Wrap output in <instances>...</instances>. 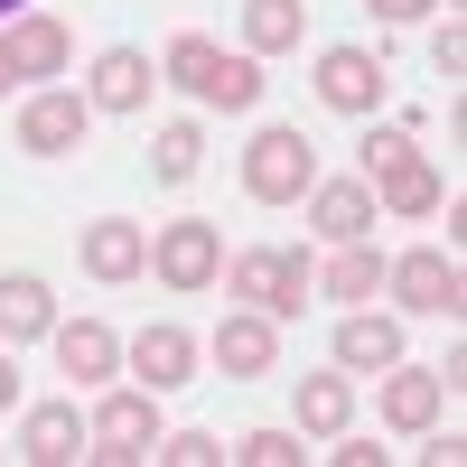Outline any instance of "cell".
Here are the masks:
<instances>
[{"mask_svg":"<svg viewBox=\"0 0 467 467\" xmlns=\"http://www.w3.org/2000/svg\"><path fill=\"white\" fill-rule=\"evenodd\" d=\"M346 420H356V383H346V374H308V383H299V431L337 440Z\"/></svg>","mask_w":467,"mask_h":467,"instance_id":"7402d4cb","label":"cell"},{"mask_svg":"<svg viewBox=\"0 0 467 467\" xmlns=\"http://www.w3.org/2000/svg\"><path fill=\"white\" fill-rule=\"evenodd\" d=\"M431 66H440V75H458V66H467V37H458V19L431 37Z\"/></svg>","mask_w":467,"mask_h":467,"instance_id":"4316f807","label":"cell"},{"mask_svg":"<svg viewBox=\"0 0 467 467\" xmlns=\"http://www.w3.org/2000/svg\"><path fill=\"white\" fill-rule=\"evenodd\" d=\"M234 458H244V467H299L308 449H299V431H244V440H234Z\"/></svg>","mask_w":467,"mask_h":467,"instance_id":"d4e9b609","label":"cell"},{"mask_svg":"<svg viewBox=\"0 0 467 467\" xmlns=\"http://www.w3.org/2000/svg\"><path fill=\"white\" fill-rule=\"evenodd\" d=\"M337 365H346V374H383V365H402V327L374 318V308H346V318H337Z\"/></svg>","mask_w":467,"mask_h":467,"instance_id":"e0dca14e","label":"cell"},{"mask_svg":"<svg viewBox=\"0 0 467 467\" xmlns=\"http://www.w3.org/2000/svg\"><path fill=\"white\" fill-rule=\"evenodd\" d=\"M66 66V19H10L0 28V94L28 85V75H57Z\"/></svg>","mask_w":467,"mask_h":467,"instance_id":"30bf717a","label":"cell"},{"mask_svg":"<svg viewBox=\"0 0 467 467\" xmlns=\"http://www.w3.org/2000/svg\"><path fill=\"white\" fill-rule=\"evenodd\" d=\"M440 402H449L440 374H420V365H383V420H393V431H431Z\"/></svg>","mask_w":467,"mask_h":467,"instance_id":"ac0fdd59","label":"cell"},{"mask_svg":"<svg viewBox=\"0 0 467 467\" xmlns=\"http://www.w3.org/2000/svg\"><path fill=\"white\" fill-rule=\"evenodd\" d=\"M365 187H383L393 215H440V169L420 160L411 131H365Z\"/></svg>","mask_w":467,"mask_h":467,"instance_id":"3957f363","label":"cell"},{"mask_svg":"<svg viewBox=\"0 0 467 467\" xmlns=\"http://www.w3.org/2000/svg\"><path fill=\"white\" fill-rule=\"evenodd\" d=\"M19 402V365H10V337H0V411Z\"/></svg>","mask_w":467,"mask_h":467,"instance_id":"f1b7e54d","label":"cell"},{"mask_svg":"<svg viewBox=\"0 0 467 467\" xmlns=\"http://www.w3.org/2000/svg\"><path fill=\"white\" fill-rule=\"evenodd\" d=\"M57 327V290L37 281V271H10V281H0V337H47Z\"/></svg>","mask_w":467,"mask_h":467,"instance_id":"d6986e66","label":"cell"},{"mask_svg":"<svg viewBox=\"0 0 467 467\" xmlns=\"http://www.w3.org/2000/svg\"><path fill=\"white\" fill-rule=\"evenodd\" d=\"M308 187H318V150H308V131L299 122L253 131V150H244V197L253 206H299Z\"/></svg>","mask_w":467,"mask_h":467,"instance_id":"7a4b0ae2","label":"cell"},{"mask_svg":"<svg viewBox=\"0 0 467 467\" xmlns=\"http://www.w3.org/2000/svg\"><path fill=\"white\" fill-rule=\"evenodd\" d=\"M299 28H308V0H244V47L253 57L299 47Z\"/></svg>","mask_w":467,"mask_h":467,"instance_id":"44dd1931","label":"cell"},{"mask_svg":"<svg viewBox=\"0 0 467 467\" xmlns=\"http://www.w3.org/2000/svg\"><path fill=\"white\" fill-rule=\"evenodd\" d=\"M318 103L327 112H374L383 103V57L374 47H327L318 57Z\"/></svg>","mask_w":467,"mask_h":467,"instance_id":"9c48e42d","label":"cell"},{"mask_svg":"<svg viewBox=\"0 0 467 467\" xmlns=\"http://www.w3.org/2000/svg\"><path fill=\"white\" fill-rule=\"evenodd\" d=\"M131 374L150 383V393H178V383L197 374V337L169 327V318H160V327H140V337H131Z\"/></svg>","mask_w":467,"mask_h":467,"instance_id":"9a60e30c","label":"cell"},{"mask_svg":"<svg viewBox=\"0 0 467 467\" xmlns=\"http://www.w3.org/2000/svg\"><path fill=\"white\" fill-rule=\"evenodd\" d=\"M150 449H160V411H150V393H103V402H94V458L131 467V458H150Z\"/></svg>","mask_w":467,"mask_h":467,"instance_id":"ba28073f","label":"cell"},{"mask_svg":"<svg viewBox=\"0 0 467 467\" xmlns=\"http://www.w3.org/2000/svg\"><path fill=\"white\" fill-rule=\"evenodd\" d=\"M19 10H28V0H0V28H10V19H19Z\"/></svg>","mask_w":467,"mask_h":467,"instance_id":"f546056e","label":"cell"},{"mask_svg":"<svg viewBox=\"0 0 467 467\" xmlns=\"http://www.w3.org/2000/svg\"><path fill=\"white\" fill-rule=\"evenodd\" d=\"M365 10H374V19H393V28H402V19H420V10H431V0H365Z\"/></svg>","mask_w":467,"mask_h":467,"instance_id":"83f0119b","label":"cell"},{"mask_svg":"<svg viewBox=\"0 0 467 467\" xmlns=\"http://www.w3.org/2000/svg\"><path fill=\"white\" fill-rule=\"evenodd\" d=\"M308 253H271V244H253V253H234V271H224V290L244 299V308H262V318H299V299H308Z\"/></svg>","mask_w":467,"mask_h":467,"instance_id":"277c9868","label":"cell"},{"mask_svg":"<svg viewBox=\"0 0 467 467\" xmlns=\"http://www.w3.org/2000/svg\"><path fill=\"white\" fill-rule=\"evenodd\" d=\"M206 356H215L224 374H271V365H281V327H271L262 308H234V318L206 337Z\"/></svg>","mask_w":467,"mask_h":467,"instance_id":"7c38bea8","label":"cell"},{"mask_svg":"<svg viewBox=\"0 0 467 467\" xmlns=\"http://www.w3.org/2000/svg\"><path fill=\"white\" fill-rule=\"evenodd\" d=\"M383 290V262L365 253V244H337V262H327V299H374Z\"/></svg>","mask_w":467,"mask_h":467,"instance_id":"cb8c5ba5","label":"cell"},{"mask_svg":"<svg viewBox=\"0 0 467 467\" xmlns=\"http://www.w3.org/2000/svg\"><path fill=\"white\" fill-rule=\"evenodd\" d=\"M383 281H393V299L420 308V318H458V308H467V271H458V253H402Z\"/></svg>","mask_w":467,"mask_h":467,"instance_id":"52a82bcc","label":"cell"},{"mask_svg":"<svg viewBox=\"0 0 467 467\" xmlns=\"http://www.w3.org/2000/svg\"><path fill=\"white\" fill-rule=\"evenodd\" d=\"M160 75H169L178 94H197L206 112H253V103H262V75H253V57H224L215 37H197V28H178V37H169Z\"/></svg>","mask_w":467,"mask_h":467,"instance_id":"6da1fadb","label":"cell"},{"mask_svg":"<svg viewBox=\"0 0 467 467\" xmlns=\"http://www.w3.org/2000/svg\"><path fill=\"white\" fill-rule=\"evenodd\" d=\"M94 131V103L75 94V85H47V94H28L19 103V150H37V160H57V150H85Z\"/></svg>","mask_w":467,"mask_h":467,"instance_id":"8992f818","label":"cell"},{"mask_svg":"<svg viewBox=\"0 0 467 467\" xmlns=\"http://www.w3.org/2000/svg\"><path fill=\"white\" fill-rule=\"evenodd\" d=\"M75 253H85L94 281H140V271H150V234L122 224V215H103V224H85V244H75Z\"/></svg>","mask_w":467,"mask_h":467,"instance_id":"2e32d148","label":"cell"},{"mask_svg":"<svg viewBox=\"0 0 467 467\" xmlns=\"http://www.w3.org/2000/svg\"><path fill=\"white\" fill-rule=\"evenodd\" d=\"M150 458H169V467H215L224 440H215V431H160V449H150Z\"/></svg>","mask_w":467,"mask_h":467,"instance_id":"484cf974","label":"cell"},{"mask_svg":"<svg viewBox=\"0 0 467 467\" xmlns=\"http://www.w3.org/2000/svg\"><path fill=\"white\" fill-rule=\"evenodd\" d=\"M308 224H318L327 244H365L374 234V187L365 178H318L308 187Z\"/></svg>","mask_w":467,"mask_h":467,"instance_id":"8fae6325","label":"cell"},{"mask_svg":"<svg viewBox=\"0 0 467 467\" xmlns=\"http://www.w3.org/2000/svg\"><path fill=\"white\" fill-rule=\"evenodd\" d=\"M85 449H94V420H75V402H37L19 420V458H37V467H66Z\"/></svg>","mask_w":467,"mask_h":467,"instance_id":"4fadbf2b","label":"cell"},{"mask_svg":"<svg viewBox=\"0 0 467 467\" xmlns=\"http://www.w3.org/2000/svg\"><path fill=\"white\" fill-rule=\"evenodd\" d=\"M47 337H57V365H66L75 383H103L112 365H122V346H112L103 318H75V327H47Z\"/></svg>","mask_w":467,"mask_h":467,"instance_id":"ffe728a7","label":"cell"},{"mask_svg":"<svg viewBox=\"0 0 467 467\" xmlns=\"http://www.w3.org/2000/svg\"><path fill=\"white\" fill-rule=\"evenodd\" d=\"M197 160H206V131H197V122H160V140H150V169H160L169 187H187V178H197Z\"/></svg>","mask_w":467,"mask_h":467,"instance_id":"603a6c76","label":"cell"},{"mask_svg":"<svg viewBox=\"0 0 467 467\" xmlns=\"http://www.w3.org/2000/svg\"><path fill=\"white\" fill-rule=\"evenodd\" d=\"M150 271H160L169 290H215L224 281V234L206 215H178V224L150 234Z\"/></svg>","mask_w":467,"mask_h":467,"instance_id":"5b68a950","label":"cell"},{"mask_svg":"<svg viewBox=\"0 0 467 467\" xmlns=\"http://www.w3.org/2000/svg\"><path fill=\"white\" fill-rule=\"evenodd\" d=\"M150 85H160V75H150V57H140V47H103V57H94V75H85V103H94V112H140V103H150Z\"/></svg>","mask_w":467,"mask_h":467,"instance_id":"5bb4252c","label":"cell"}]
</instances>
